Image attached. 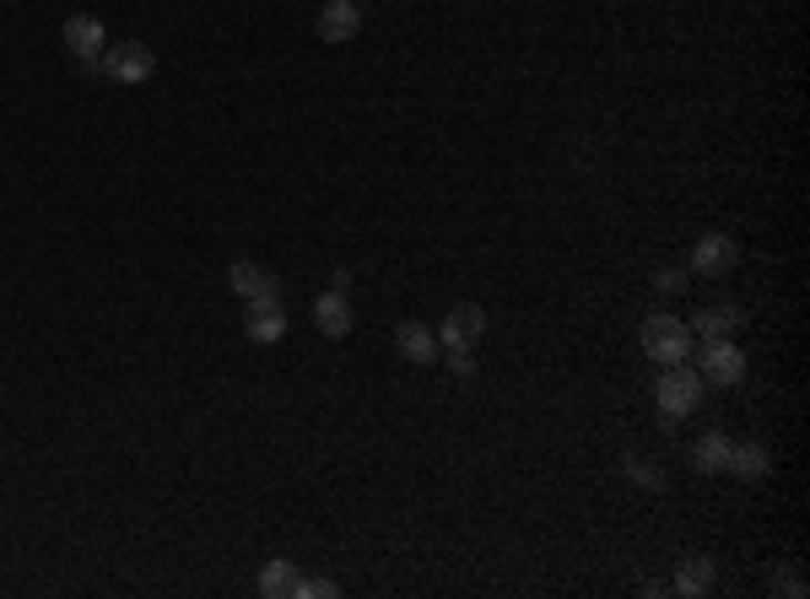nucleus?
Here are the masks:
<instances>
[{
	"label": "nucleus",
	"mask_w": 810,
	"mask_h": 599,
	"mask_svg": "<svg viewBox=\"0 0 810 599\" xmlns=\"http://www.w3.org/2000/svg\"><path fill=\"white\" fill-rule=\"evenodd\" d=\"M341 595V583L335 578H303L297 572V589H292V599H335Z\"/></svg>",
	"instance_id": "6ab92c4d"
},
{
	"label": "nucleus",
	"mask_w": 810,
	"mask_h": 599,
	"mask_svg": "<svg viewBox=\"0 0 810 599\" xmlns=\"http://www.w3.org/2000/svg\"><path fill=\"white\" fill-rule=\"evenodd\" d=\"M152 71H158L152 43H109L98 60V77H109L114 87H141V81H152Z\"/></svg>",
	"instance_id": "7ed1b4c3"
},
{
	"label": "nucleus",
	"mask_w": 810,
	"mask_h": 599,
	"mask_svg": "<svg viewBox=\"0 0 810 599\" xmlns=\"http://www.w3.org/2000/svg\"><path fill=\"white\" fill-rule=\"evenodd\" d=\"M768 589H772V595H789V599H806V578H800V572H789V567H778V572L768 578Z\"/></svg>",
	"instance_id": "aec40b11"
},
{
	"label": "nucleus",
	"mask_w": 810,
	"mask_h": 599,
	"mask_svg": "<svg viewBox=\"0 0 810 599\" xmlns=\"http://www.w3.org/2000/svg\"><path fill=\"white\" fill-rule=\"evenodd\" d=\"M292 589H297V567L286 557H271L260 567V599H292Z\"/></svg>",
	"instance_id": "f3484780"
},
{
	"label": "nucleus",
	"mask_w": 810,
	"mask_h": 599,
	"mask_svg": "<svg viewBox=\"0 0 810 599\" xmlns=\"http://www.w3.org/2000/svg\"><path fill=\"white\" fill-rule=\"evenodd\" d=\"M352 324H357V314H352V303H346V292H320L314 297V329H320L324 341H346L352 335Z\"/></svg>",
	"instance_id": "1a4fd4ad"
},
{
	"label": "nucleus",
	"mask_w": 810,
	"mask_h": 599,
	"mask_svg": "<svg viewBox=\"0 0 810 599\" xmlns=\"http://www.w3.org/2000/svg\"><path fill=\"white\" fill-rule=\"evenodd\" d=\"M65 49L81 60V71H87V77H98V60H103V49H109L103 22H98V17H87V11L65 17Z\"/></svg>",
	"instance_id": "423d86ee"
},
{
	"label": "nucleus",
	"mask_w": 810,
	"mask_h": 599,
	"mask_svg": "<svg viewBox=\"0 0 810 599\" xmlns=\"http://www.w3.org/2000/svg\"><path fill=\"white\" fill-rule=\"evenodd\" d=\"M687 281H691V271H659L654 286H659L665 297H681V292H687Z\"/></svg>",
	"instance_id": "412c9836"
},
{
	"label": "nucleus",
	"mask_w": 810,
	"mask_h": 599,
	"mask_svg": "<svg viewBox=\"0 0 810 599\" xmlns=\"http://www.w3.org/2000/svg\"><path fill=\"white\" fill-rule=\"evenodd\" d=\"M357 6H363V0H357Z\"/></svg>",
	"instance_id": "b1692460"
},
{
	"label": "nucleus",
	"mask_w": 810,
	"mask_h": 599,
	"mask_svg": "<svg viewBox=\"0 0 810 599\" xmlns=\"http://www.w3.org/2000/svg\"><path fill=\"white\" fill-rule=\"evenodd\" d=\"M638 341H644L648 362H659V367L691 362V329H687V319H676V314H648L644 329H638Z\"/></svg>",
	"instance_id": "f03ea898"
},
{
	"label": "nucleus",
	"mask_w": 810,
	"mask_h": 599,
	"mask_svg": "<svg viewBox=\"0 0 810 599\" xmlns=\"http://www.w3.org/2000/svg\"><path fill=\"white\" fill-rule=\"evenodd\" d=\"M735 265H740L735 233H702V238L691 243V260H687L691 276H729Z\"/></svg>",
	"instance_id": "39448f33"
},
{
	"label": "nucleus",
	"mask_w": 810,
	"mask_h": 599,
	"mask_svg": "<svg viewBox=\"0 0 810 599\" xmlns=\"http://www.w3.org/2000/svg\"><path fill=\"white\" fill-rule=\"evenodd\" d=\"M713 583H719L713 561H708V557H687L681 567H676V583H670V595H681V599H702V595H713Z\"/></svg>",
	"instance_id": "4468645a"
},
{
	"label": "nucleus",
	"mask_w": 810,
	"mask_h": 599,
	"mask_svg": "<svg viewBox=\"0 0 810 599\" xmlns=\"http://www.w3.org/2000/svg\"><path fill=\"white\" fill-rule=\"evenodd\" d=\"M330 286H335V292H352V271H346V265H341V271H335V276H330Z\"/></svg>",
	"instance_id": "5701e85b"
},
{
	"label": "nucleus",
	"mask_w": 810,
	"mask_h": 599,
	"mask_svg": "<svg viewBox=\"0 0 810 599\" xmlns=\"http://www.w3.org/2000/svg\"><path fill=\"white\" fill-rule=\"evenodd\" d=\"M227 286H233V297H243V303H282V281L271 276L265 265H254V260H233Z\"/></svg>",
	"instance_id": "6e6552de"
},
{
	"label": "nucleus",
	"mask_w": 810,
	"mask_h": 599,
	"mask_svg": "<svg viewBox=\"0 0 810 599\" xmlns=\"http://www.w3.org/2000/svg\"><path fill=\"white\" fill-rule=\"evenodd\" d=\"M725 465H729L725 433H702V438L691 443V470H697V476H725Z\"/></svg>",
	"instance_id": "dca6fc26"
},
{
	"label": "nucleus",
	"mask_w": 810,
	"mask_h": 599,
	"mask_svg": "<svg viewBox=\"0 0 810 599\" xmlns=\"http://www.w3.org/2000/svg\"><path fill=\"white\" fill-rule=\"evenodd\" d=\"M697 341H729V335H740L746 329V308H735V303H719V308H697L687 324Z\"/></svg>",
	"instance_id": "f8f14e48"
},
{
	"label": "nucleus",
	"mask_w": 810,
	"mask_h": 599,
	"mask_svg": "<svg viewBox=\"0 0 810 599\" xmlns=\"http://www.w3.org/2000/svg\"><path fill=\"white\" fill-rule=\"evenodd\" d=\"M395 352H401L411 367H433V362L444 357V346H438V335L427 329L422 319H405L401 329H395Z\"/></svg>",
	"instance_id": "9b49d317"
},
{
	"label": "nucleus",
	"mask_w": 810,
	"mask_h": 599,
	"mask_svg": "<svg viewBox=\"0 0 810 599\" xmlns=\"http://www.w3.org/2000/svg\"><path fill=\"white\" fill-rule=\"evenodd\" d=\"M621 470H627V480H632V486H644V491H665V476H659V465H654V459H638V454H627V459H621Z\"/></svg>",
	"instance_id": "a211bd4d"
},
{
	"label": "nucleus",
	"mask_w": 810,
	"mask_h": 599,
	"mask_svg": "<svg viewBox=\"0 0 810 599\" xmlns=\"http://www.w3.org/2000/svg\"><path fill=\"white\" fill-rule=\"evenodd\" d=\"M243 335L254 341V346H276L286 335V314L282 303H249V319H243Z\"/></svg>",
	"instance_id": "ddd939ff"
},
{
	"label": "nucleus",
	"mask_w": 810,
	"mask_h": 599,
	"mask_svg": "<svg viewBox=\"0 0 810 599\" xmlns=\"http://www.w3.org/2000/svg\"><path fill=\"white\" fill-rule=\"evenodd\" d=\"M448 367H454V378H476V352L465 346V352H448Z\"/></svg>",
	"instance_id": "4be33fe9"
},
{
	"label": "nucleus",
	"mask_w": 810,
	"mask_h": 599,
	"mask_svg": "<svg viewBox=\"0 0 810 599\" xmlns=\"http://www.w3.org/2000/svg\"><path fill=\"white\" fill-rule=\"evenodd\" d=\"M768 470H772V454L762 448V443H729L725 476H735V480H762Z\"/></svg>",
	"instance_id": "2eb2a0df"
},
{
	"label": "nucleus",
	"mask_w": 810,
	"mask_h": 599,
	"mask_svg": "<svg viewBox=\"0 0 810 599\" xmlns=\"http://www.w3.org/2000/svg\"><path fill=\"white\" fill-rule=\"evenodd\" d=\"M314 28H320L324 43H352L363 33V6H357V0H330Z\"/></svg>",
	"instance_id": "9d476101"
},
{
	"label": "nucleus",
	"mask_w": 810,
	"mask_h": 599,
	"mask_svg": "<svg viewBox=\"0 0 810 599\" xmlns=\"http://www.w3.org/2000/svg\"><path fill=\"white\" fill-rule=\"evenodd\" d=\"M482 335H486V308L482 303H459V308H448V319L438 324V346H448V352L482 346Z\"/></svg>",
	"instance_id": "0eeeda50"
},
{
	"label": "nucleus",
	"mask_w": 810,
	"mask_h": 599,
	"mask_svg": "<svg viewBox=\"0 0 810 599\" xmlns=\"http://www.w3.org/2000/svg\"><path fill=\"white\" fill-rule=\"evenodd\" d=\"M654 405H659V422H681V416H691V410L702 405V373H697L691 362L659 367V378H654Z\"/></svg>",
	"instance_id": "f257e3e1"
},
{
	"label": "nucleus",
	"mask_w": 810,
	"mask_h": 599,
	"mask_svg": "<svg viewBox=\"0 0 810 599\" xmlns=\"http://www.w3.org/2000/svg\"><path fill=\"white\" fill-rule=\"evenodd\" d=\"M691 367H697L702 384H713V389H740V384H746V352L735 346V335H729V341H702V352H697Z\"/></svg>",
	"instance_id": "20e7f679"
}]
</instances>
